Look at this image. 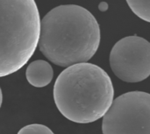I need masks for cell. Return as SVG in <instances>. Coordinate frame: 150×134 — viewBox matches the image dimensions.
<instances>
[{
  "label": "cell",
  "instance_id": "cell-1",
  "mask_svg": "<svg viewBox=\"0 0 150 134\" xmlns=\"http://www.w3.org/2000/svg\"><path fill=\"white\" fill-rule=\"evenodd\" d=\"M95 17L76 4L59 5L40 21L39 47L54 64L68 68L91 60L100 44Z\"/></svg>",
  "mask_w": 150,
  "mask_h": 134
},
{
  "label": "cell",
  "instance_id": "cell-2",
  "mask_svg": "<svg viewBox=\"0 0 150 134\" xmlns=\"http://www.w3.org/2000/svg\"><path fill=\"white\" fill-rule=\"evenodd\" d=\"M112 80L100 67L88 62L65 68L54 85V100L69 120L89 124L103 118L113 102Z\"/></svg>",
  "mask_w": 150,
  "mask_h": 134
},
{
  "label": "cell",
  "instance_id": "cell-3",
  "mask_svg": "<svg viewBox=\"0 0 150 134\" xmlns=\"http://www.w3.org/2000/svg\"><path fill=\"white\" fill-rule=\"evenodd\" d=\"M40 35V18L34 0H0V77L27 63Z\"/></svg>",
  "mask_w": 150,
  "mask_h": 134
},
{
  "label": "cell",
  "instance_id": "cell-4",
  "mask_svg": "<svg viewBox=\"0 0 150 134\" xmlns=\"http://www.w3.org/2000/svg\"><path fill=\"white\" fill-rule=\"evenodd\" d=\"M103 134H150V94L132 91L118 97L104 116Z\"/></svg>",
  "mask_w": 150,
  "mask_h": 134
},
{
  "label": "cell",
  "instance_id": "cell-5",
  "mask_svg": "<svg viewBox=\"0 0 150 134\" xmlns=\"http://www.w3.org/2000/svg\"><path fill=\"white\" fill-rule=\"evenodd\" d=\"M110 66L120 80L134 83L150 75V42L139 36L120 39L110 54Z\"/></svg>",
  "mask_w": 150,
  "mask_h": 134
},
{
  "label": "cell",
  "instance_id": "cell-6",
  "mask_svg": "<svg viewBox=\"0 0 150 134\" xmlns=\"http://www.w3.org/2000/svg\"><path fill=\"white\" fill-rule=\"evenodd\" d=\"M54 71L51 65L43 60L31 62L25 70V77L28 83L36 88H43L48 85L53 79Z\"/></svg>",
  "mask_w": 150,
  "mask_h": 134
},
{
  "label": "cell",
  "instance_id": "cell-7",
  "mask_svg": "<svg viewBox=\"0 0 150 134\" xmlns=\"http://www.w3.org/2000/svg\"><path fill=\"white\" fill-rule=\"evenodd\" d=\"M127 3L136 16L150 23V0H127Z\"/></svg>",
  "mask_w": 150,
  "mask_h": 134
},
{
  "label": "cell",
  "instance_id": "cell-8",
  "mask_svg": "<svg viewBox=\"0 0 150 134\" xmlns=\"http://www.w3.org/2000/svg\"><path fill=\"white\" fill-rule=\"evenodd\" d=\"M17 134H54V133L44 125L32 124L21 128Z\"/></svg>",
  "mask_w": 150,
  "mask_h": 134
},
{
  "label": "cell",
  "instance_id": "cell-9",
  "mask_svg": "<svg viewBox=\"0 0 150 134\" xmlns=\"http://www.w3.org/2000/svg\"><path fill=\"white\" fill-rule=\"evenodd\" d=\"M98 9H99V11H107V9H108V4L105 3V2H101V3L99 4V5H98Z\"/></svg>",
  "mask_w": 150,
  "mask_h": 134
},
{
  "label": "cell",
  "instance_id": "cell-10",
  "mask_svg": "<svg viewBox=\"0 0 150 134\" xmlns=\"http://www.w3.org/2000/svg\"><path fill=\"white\" fill-rule=\"evenodd\" d=\"M2 102H3V94H2V90H1V88H0V108H1V105H2Z\"/></svg>",
  "mask_w": 150,
  "mask_h": 134
}]
</instances>
